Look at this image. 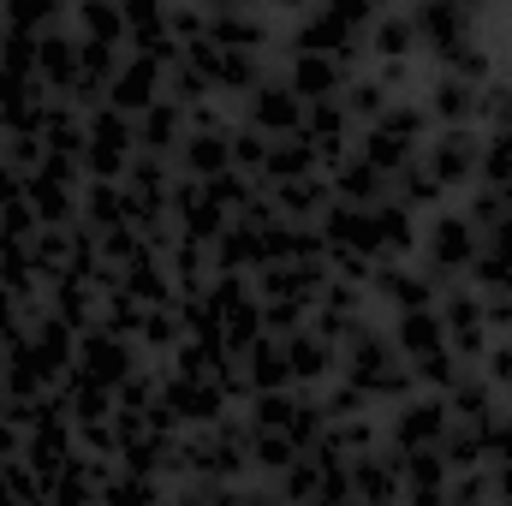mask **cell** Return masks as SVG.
<instances>
[{"label": "cell", "instance_id": "obj_1", "mask_svg": "<svg viewBox=\"0 0 512 506\" xmlns=\"http://www.w3.org/2000/svg\"><path fill=\"white\" fill-rule=\"evenodd\" d=\"M417 30L435 36V54H453V48H465L471 12H465V6H423V12H417Z\"/></svg>", "mask_w": 512, "mask_h": 506}, {"label": "cell", "instance_id": "obj_2", "mask_svg": "<svg viewBox=\"0 0 512 506\" xmlns=\"http://www.w3.org/2000/svg\"><path fill=\"white\" fill-rule=\"evenodd\" d=\"M471 167H477V143H471L465 131H447L441 149H435V173H441V179H465Z\"/></svg>", "mask_w": 512, "mask_h": 506}, {"label": "cell", "instance_id": "obj_3", "mask_svg": "<svg viewBox=\"0 0 512 506\" xmlns=\"http://www.w3.org/2000/svg\"><path fill=\"white\" fill-rule=\"evenodd\" d=\"M435 262H441V268L471 262V227H465V221H441V227H435Z\"/></svg>", "mask_w": 512, "mask_h": 506}, {"label": "cell", "instance_id": "obj_4", "mask_svg": "<svg viewBox=\"0 0 512 506\" xmlns=\"http://www.w3.org/2000/svg\"><path fill=\"white\" fill-rule=\"evenodd\" d=\"M441 423H447V411H441V405H417V411L399 423V447H423V441H435V435H441Z\"/></svg>", "mask_w": 512, "mask_h": 506}, {"label": "cell", "instance_id": "obj_5", "mask_svg": "<svg viewBox=\"0 0 512 506\" xmlns=\"http://www.w3.org/2000/svg\"><path fill=\"white\" fill-rule=\"evenodd\" d=\"M399 346H405V352H417V358H429V352L441 346V328H435V316L411 310V316H405V328H399Z\"/></svg>", "mask_w": 512, "mask_h": 506}, {"label": "cell", "instance_id": "obj_6", "mask_svg": "<svg viewBox=\"0 0 512 506\" xmlns=\"http://www.w3.org/2000/svg\"><path fill=\"white\" fill-rule=\"evenodd\" d=\"M298 90H304V96H328V90H334V60L304 54V60H298Z\"/></svg>", "mask_w": 512, "mask_h": 506}, {"label": "cell", "instance_id": "obj_7", "mask_svg": "<svg viewBox=\"0 0 512 506\" xmlns=\"http://www.w3.org/2000/svg\"><path fill=\"white\" fill-rule=\"evenodd\" d=\"M471 108H477V102H471V84H459V78H447V84L435 90V114H441V120H465Z\"/></svg>", "mask_w": 512, "mask_h": 506}, {"label": "cell", "instance_id": "obj_8", "mask_svg": "<svg viewBox=\"0 0 512 506\" xmlns=\"http://www.w3.org/2000/svg\"><path fill=\"white\" fill-rule=\"evenodd\" d=\"M256 120H262V126H292V120H298V102H292L286 90H262V96H256Z\"/></svg>", "mask_w": 512, "mask_h": 506}, {"label": "cell", "instance_id": "obj_9", "mask_svg": "<svg viewBox=\"0 0 512 506\" xmlns=\"http://www.w3.org/2000/svg\"><path fill=\"white\" fill-rule=\"evenodd\" d=\"M483 173H489V191L512 185V137H507V131L489 143V155H483Z\"/></svg>", "mask_w": 512, "mask_h": 506}, {"label": "cell", "instance_id": "obj_10", "mask_svg": "<svg viewBox=\"0 0 512 506\" xmlns=\"http://www.w3.org/2000/svg\"><path fill=\"white\" fill-rule=\"evenodd\" d=\"M334 239H346V245H358V251H370V245H382V233H376V221H364V215H334Z\"/></svg>", "mask_w": 512, "mask_h": 506}, {"label": "cell", "instance_id": "obj_11", "mask_svg": "<svg viewBox=\"0 0 512 506\" xmlns=\"http://www.w3.org/2000/svg\"><path fill=\"white\" fill-rule=\"evenodd\" d=\"M310 155H316L310 143H292V149H274V155H268V167H274L280 179H292V173H304V167H310Z\"/></svg>", "mask_w": 512, "mask_h": 506}, {"label": "cell", "instance_id": "obj_12", "mask_svg": "<svg viewBox=\"0 0 512 506\" xmlns=\"http://www.w3.org/2000/svg\"><path fill=\"white\" fill-rule=\"evenodd\" d=\"M149 78H155V66H149V60H137L126 78H120V102H126V108H137V102L149 96Z\"/></svg>", "mask_w": 512, "mask_h": 506}, {"label": "cell", "instance_id": "obj_13", "mask_svg": "<svg viewBox=\"0 0 512 506\" xmlns=\"http://www.w3.org/2000/svg\"><path fill=\"white\" fill-rule=\"evenodd\" d=\"M191 161H197L203 173H215V167L227 161V143H221V137H197V143H191Z\"/></svg>", "mask_w": 512, "mask_h": 506}, {"label": "cell", "instance_id": "obj_14", "mask_svg": "<svg viewBox=\"0 0 512 506\" xmlns=\"http://www.w3.org/2000/svg\"><path fill=\"white\" fill-rule=\"evenodd\" d=\"M483 453V435H471V429H453L447 435V459H459V465H471Z\"/></svg>", "mask_w": 512, "mask_h": 506}, {"label": "cell", "instance_id": "obj_15", "mask_svg": "<svg viewBox=\"0 0 512 506\" xmlns=\"http://www.w3.org/2000/svg\"><path fill=\"white\" fill-rule=\"evenodd\" d=\"M417 131H423V114L417 108H399V114L382 120V137H417Z\"/></svg>", "mask_w": 512, "mask_h": 506}, {"label": "cell", "instance_id": "obj_16", "mask_svg": "<svg viewBox=\"0 0 512 506\" xmlns=\"http://www.w3.org/2000/svg\"><path fill=\"white\" fill-rule=\"evenodd\" d=\"M340 191H346V197H376V167H370V161L352 167V173L340 179Z\"/></svg>", "mask_w": 512, "mask_h": 506}, {"label": "cell", "instance_id": "obj_17", "mask_svg": "<svg viewBox=\"0 0 512 506\" xmlns=\"http://www.w3.org/2000/svg\"><path fill=\"white\" fill-rule=\"evenodd\" d=\"M292 370L316 376V370H322V346H316V340H298V346H292Z\"/></svg>", "mask_w": 512, "mask_h": 506}, {"label": "cell", "instance_id": "obj_18", "mask_svg": "<svg viewBox=\"0 0 512 506\" xmlns=\"http://www.w3.org/2000/svg\"><path fill=\"white\" fill-rule=\"evenodd\" d=\"M215 36H221V42H256L262 30H256V24H239V18H215Z\"/></svg>", "mask_w": 512, "mask_h": 506}, {"label": "cell", "instance_id": "obj_19", "mask_svg": "<svg viewBox=\"0 0 512 506\" xmlns=\"http://www.w3.org/2000/svg\"><path fill=\"white\" fill-rule=\"evenodd\" d=\"M405 42H411V24H405V18H387L382 24V48L387 54H405Z\"/></svg>", "mask_w": 512, "mask_h": 506}, {"label": "cell", "instance_id": "obj_20", "mask_svg": "<svg viewBox=\"0 0 512 506\" xmlns=\"http://www.w3.org/2000/svg\"><path fill=\"white\" fill-rule=\"evenodd\" d=\"M382 286H387V292H393V298H405L411 310L423 304V286H417V280H399V274H382Z\"/></svg>", "mask_w": 512, "mask_h": 506}, {"label": "cell", "instance_id": "obj_21", "mask_svg": "<svg viewBox=\"0 0 512 506\" xmlns=\"http://www.w3.org/2000/svg\"><path fill=\"white\" fill-rule=\"evenodd\" d=\"M483 108H489V114H495V120L507 126V137H512V96H507V90H495V96H489Z\"/></svg>", "mask_w": 512, "mask_h": 506}, {"label": "cell", "instance_id": "obj_22", "mask_svg": "<svg viewBox=\"0 0 512 506\" xmlns=\"http://www.w3.org/2000/svg\"><path fill=\"white\" fill-rule=\"evenodd\" d=\"M256 376H262V381H268V387H274V381L286 376V364H280L274 352H256Z\"/></svg>", "mask_w": 512, "mask_h": 506}, {"label": "cell", "instance_id": "obj_23", "mask_svg": "<svg viewBox=\"0 0 512 506\" xmlns=\"http://www.w3.org/2000/svg\"><path fill=\"white\" fill-rule=\"evenodd\" d=\"M352 108H358V114H376V108H382V90H376V84H364V90L352 96Z\"/></svg>", "mask_w": 512, "mask_h": 506}, {"label": "cell", "instance_id": "obj_24", "mask_svg": "<svg viewBox=\"0 0 512 506\" xmlns=\"http://www.w3.org/2000/svg\"><path fill=\"white\" fill-rule=\"evenodd\" d=\"M286 203H292V209H310V203H316V185H286Z\"/></svg>", "mask_w": 512, "mask_h": 506}, {"label": "cell", "instance_id": "obj_25", "mask_svg": "<svg viewBox=\"0 0 512 506\" xmlns=\"http://www.w3.org/2000/svg\"><path fill=\"white\" fill-rule=\"evenodd\" d=\"M286 417H292L286 399H262V423H286Z\"/></svg>", "mask_w": 512, "mask_h": 506}, {"label": "cell", "instance_id": "obj_26", "mask_svg": "<svg viewBox=\"0 0 512 506\" xmlns=\"http://www.w3.org/2000/svg\"><path fill=\"white\" fill-rule=\"evenodd\" d=\"M256 453H262L268 465H286V441H274V435H268V441H256Z\"/></svg>", "mask_w": 512, "mask_h": 506}, {"label": "cell", "instance_id": "obj_27", "mask_svg": "<svg viewBox=\"0 0 512 506\" xmlns=\"http://www.w3.org/2000/svg\"><path fill=\"white\" fill-rule=\"evenodd\" d=\"M423 370H429V376H435V381H453V364H447L441 352H429V358H423Z\"/></svg>", "mask_w": 512, "mask_h": 506}, {"label": "cell", "instance_id": "obj_28", "mask_svg": "<svg viewBox=\"0 0 512 506\" xmlns=\"http://www.w3.org/2000/svg\"><path fill=\"white\" fill-rule=\"evenodd\" d=\"M90 24H96V30H102V36H108V30H120V18H114V12H108V6H90Z\"/></svg>", "mask_w": 512, "mask_h": 506}, {"label": "cell", "instance_id": "obj_29", "mask_svg": "<svg viewBox=\"0 0 512 506\" xmlns=\"http://www.w3.org/2000/svg\"><path fill=\"white\" fill-rule=\"evenodd\" d=\"M417 483H423V489L441 483V459H417Z\"/></svg>", "mask_w": 512, "mask_h": 506}, {"label": "cell", "instance_id": "obj_30", "mask_svg": "<svg viewBox=\"0 0 512 506\" xmlns=\"http://www.w3.org/2000/svg\"><path fill=\"white\" fill-rule=\"evenodd\" d=\"M167 131H173V114H155V120H149V143H161Z\"/></svg>", "mask_w": 512, "mask_h": 506}, {"label": "cell", "instance_id": "obj_31", "mask_svg": "<svg viewBox=\"0 0 512 506\" xmlns=\"http://www.w3.org/2000/svg\"><path fill=\"white\" fill-rule=\"evenodd\" d=\"M239 161H268V155H262V143H256V137H245V143H239Z\"/></svg>", "mask_w": 512, "mask_h": 506}]
</instances>
